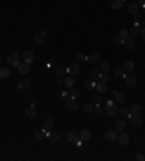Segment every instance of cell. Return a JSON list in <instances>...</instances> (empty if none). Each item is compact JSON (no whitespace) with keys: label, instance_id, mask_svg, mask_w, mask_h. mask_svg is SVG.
Returning a JSON list of instances; mask_svg holds the SVG:
<instances>
[{"label":"cell","instance_id":"6da1fadb","mask_svg":"<svg viewBox=\"0 0 145 161\" xmlns=\"http://www.w3.org/2000/svg\"><path fill=\"white\" fill-rule=\"evenodd\" d=\"M104 110H106V113H107V116H110V118H113V116H116L118 115V106H116V102H112L109 97H107V100H106V106H104Z\"/></svg>","mask_w":145,"mask_h":161},{"label":"cell","instance_id":"7a4b0ae2","mask_svg":"<svg viewBox=\"0 0 145 161\" xmlns=\"http://www.w3.org/2000/svg\"><path fill=\"white\" fill-rule=\"evenodd\" d=\"M22 60H23V63H26V64L34 63V60H35V52L31 51V50H26V51L23 52V55H22Z\"/></svg>","mask_w":145,"mask_h":161},{"label":"cell","instance_id":"3957f363","mask_svg":"<svg viewBox=\"0 0 145 161\" xmlns=\"http://www.w3.org/2000/svg\"><path fill=\"white\" fill-rule=\"evenodd\" d=\"M8 63H9L10 65H13V67H19V64H21V55L16 54V52L10 54L9 58H8Z\"/></svg>","mask_w":145,"mask_h":161},{"label":"cell","instance_id":"277c9868","mask_svg":"<svg viewBox=\"0 0 145 161\" xmlns=\"http://www.w3.org/2000/svg\"><path fill=\"white\" fill-rule=\"evenodd\" d=\"M34 39H35V42H36L38 45H45V44H47V35H45V32H38V34H35V35H34Z\"/></svg>","mask_w":145,"mask_h":161},{"label":"cell","instance_id":"5b68a950","mask_svg":"<svg viewBox=\"0 0 145 161\" xmlns=\"http://www.w3.org/2000/svg\"><path fill=\"white\" fill-rule=\"evenodd\" d=\"M68 73L71 76H77L80 73V63L78 61H71V64L68 67Z\"/></svg>","mask_w":145,"mask_h":161},{"label":"cell","instance_id":"8992f818","mask_svg":"<svg viewBox=\"0 0 145 161\" xmlns=\"http://www.w3.org/2000/svg\"><path fill=\"white\" fill-rule=\"evenodd\" d=\"M123 80H125V84H126L128 87H133V86L136 84V77H135L133 74H126V76L123 77Z\"/></svg>","mask_w":145,"mask_h":161},{"label":"cell","instance_id":"52a82bcc","mask_svg":"<svg viewBox=\"0 0 145 161\" xmlns=\"http://www.w3.org/2000/svg\"><path fill=\"white\" fill-rule=\"evenodd\" d=\"M123 45H125V48H126L128 51H132V50L135 48V39H133L132 36H128V38L123 41Z\"/></svg>","mask_w":145,"mask_h":161},{"label":"cell","instance_id":"ba28073f","mask_svg":"<svg viewBox=\"0 0 145 161\" xmlns=\"http://www.w3.org/2000/svg\"><path fill=\"white\" fill-rule=\"evenodd\" d=\"M67 138H68V141H70V142H74V144H78V145L81 144V139H80V136H78L76 132H73V131L67 133Z\"/></svg>","mask_w":145,"mask_h":161},{"label":"cell","instance_id":"9c48e42d","mask_svg":"<svg viewBox=\"0 0 145 161\" xmlns=\"http://www.w3.org/2000/svg\"><path fill=\"white\" fill-rule=\"evenodd\" d=\"M129 35H131L132 38L139 36V35H141V28H139V25H133V26H131V29H129Z\"/></svg>","mask_w":145,"mask_h":161},{"label":"cell","instance_id":"30bf717a","mask_svg":"<svg viewBox=\"0 0 145 161\" xmlns=\"http://www.w3.org/2000/svg\"><path fill=\"white\" fill-rule=\"evenodd\" d=\"M96 90H97L100 94L107 93V83H104V81H99V83L96 84Z\"/></svg>","mask_w":145,"mask_h":161},{"label":"cell","instance_id":"8fae6325","mask_svg":"<svg viewBox=\"0 0 145 161\" xmlns=\"http://www.w3.org/2000/svg\"><path fill=\"white\" fill-rule=\"evenodd\" d=\"M113 99H115L116 103H120V105L125 102V96H123V93H122V92H118V90L113 92Z\"/></svg>","mask_w":145,"mask_h":161},{"label":"cell","instance_id":"7c38bea8","mask_svg":"<svg viewBox=\"0 0 145 161\" xmlns=\"http://www.w3.org/2000/svg\"><path fill=\"white\" fill-rule=\"evenodd\" d=\"M65 105H67V109L71 110V112H76V110L78 109V103L76 102V99H70Z\"/></svg>","mask_w":145,"mask_h":161},{"label":"cell","instance_id":"4fadbf2b","mask_svg":"<svg viewBox=\"0 0 145 161\" xmlns=\"http://www.w3.org/2000/svg\"><path fill=\"white\" fill-rule=\"evenodd\" d=\"M42 128H44V131H49L51 128H54V120L51 118H45L42 122Z\"/></svg>","mask_w":145,"mask_h":161},{"label":"cell","instance_id":"5bb4252c","mask_svg":"<svg viewBox=\"0 0 145 161\" xmlns=\"http://www.w3.org/2000/svg\"><path fill=\"white\" fill-rule=\"evenodd\" d=\"M67 73H68V68H67V67H64V65L55 67V74H57V77H63V76H65Z\"/></svg>","mask_w":145,"mask_h":161},{"label":"cell","instance_id":"9a60e30c","mask_svg":"<svg viewBox=\"0 0 145 161\" xmlns=\"http://www.w3.org/2000/svg\"><path fill=\"white\" fill-rule=\"evenodd\" d=\"M87 61L91 64V65H96L97 63H100V55L99 54H91L87 57Z\"/></svg>","mask_w":145,"mask_h":161},{"label":"cell","instance_id":"2e32d148","mask_svg":"<svg viewBox=\"0 0 145 161\" xmlns=\"http://www.w3.org/2000/svg\"><path fill=\"white\" fill-rule=\"evenodd\" d=\"M18 70H19V71H21V74H23V76H26V74L31 71L29 64H26V63H21V64H19V67H18Z\"/></svg>","mask_w":145,"mask_h":161},{"label":"cell","instance_id":"e0dca14e","mask_svg":"<svg viewBox=\"0 0 145 161\" xmlns=\"http://www.w3.org/2000/svg\"><path fill=\"white\" fill-rule=\"evenodd\" d=\"M26 116L29 118V119H34V118H36V115H38V112H36V109H35V106H29L28 109H26Z\"/></svg>","mask_w":145,"mask_h":161},{"label":"cell","instance_id":"ac0fdd59","mask_svg":"<svg viewBox=\"0 0 145 161\" xmlns=\"http://www.w3.org/2000/svg\"><path fill=\"white\" fill-rule=\"evenodd\" d=\"M115 129L119 131V132H123V131L126 129V122H125L123 119H119V120L115 123Z\"/></svg>","mask_w":145,"mask_h":161},{"label":"cell","instance_id":"d6986e66","mask_svg":"<svg viewBox=\"0 0 145 161\" xmlns=\"http://www.w3.org/2000/svg\"><path fill=\"white\" fill-rule=\"evenodd\" d=\"M47 138L49 139V142H54V144L60 141V135H58L57 132H49V131H48V132H47Z\"/></svg>","mask_w":145,"mask_h":161},{"label":"cell","instance_id":"ffe728a7","mask_svg":"<svg viewBox=\"0 0 145 161\" xmlns=\"http://www.w3.org/2000/svg\"><path fill=\"white\" fill-rule=\"evenodd\" d=\"M31 84H32V81L26 77V78H23V80H21V83H19V89H22V90H26V89H29L31 87Z\"/></svg>","mask_w":145,"mask_h":161},{"label":"cell","instance_id":"44dd1931","mask_svg":"<svg viewBox=\"0 0 145 161\" xmlns=\"http://www.w3.org/2000/svg\"><path fill=\"white\" fill-rule=\"evenodd\" d=\"M129 119H131V125H133V126H139L142 123V119L139 115H132Z\"/></svg>","mask_w":145,"mask_h":161},{"label":"cell","instance_id":"7402d4cb","mask_svg":"<svg viewBox=\"0 0 145 161\" xmlns=\"http://www.w3.org/2000/svg\"><path fill=\"white\" fill-rule=\"evenodd\" d=\"M78 136H80V139H81V141H89V139L91 138V132H90L89 129H83V131L80 132V135H78Z\"/></svg>","mask_w":145,"mask_h":161},{"label":"cell","instance_id":"603a6c76","mask_svg":"<svg viewBox=\"0 0 145 161\" xmlns=\"http://www.w3.org/2000/svg\"><path fill=\"white\" fill-rule=\"evenodd\" d=\"M83 86H84V89H86V90L91 92L93 89H96V81H91V80H86V81H83Z\"/></svg>","mask_w":145,"mask_h":161},{"label":"cell","instance_id":"cb8c5ba5","mask_svg":"<svg viewBox=\"0 0 145 161\" xmlns=\"http://www.w3.org/2000/svg\"><path fill=\"white\" fill-rule=\"evenodd\" d=\"M141 112H142V109H141V106H139L138 103L132 105L131 109H129V113H131V115H141Z\"/></svg>","mask_w":145,"mask_h":161},{"label":"cell","instance_id":"d4e9b609","mask_svg":"<svg viewBox=\"0 0 145 161\" xmlns=\"http://www.w3.org/2000/svg\"><path fill=\"white\" fill-rule=\"evenodd\" d=\"M116 138H118V131H116V129H110V131L106 132V139H109V141H115Z\"/></svg>","mask_w":145,"mask_h":161},{"label":"cell","instance_id":"484cf974","mask_svg":"<svg viewBox=\"0 0 145 161\" xmlns=\"http://www.w3.org/2000/svg\"><path fill=\"white\" fill-rule=\"evenodd\" d=\"M128 12L133 16V15H136V13H139V8H138V5L136 3H131L129 6H128Z\"/></svg>","mask_w":145,"mask_h":161},{"label":"cell","instance_id":"4316f807","mask_svg":"<svg viewBox=\"0 0 145 161\" xmlns=\"http://www.w3.org/2000/svg\"><path fill=\"white\" fill-rule=\"evenodd\" d=\"M133 68H135V64H133V61H131V60L125 61V64H123V70H125V71L131 73V71H132Z\"/></svg>","mask_w":145,"mask_h":161},{"label":"cell","instance_id":"83f0119b","mask_svg":"<svg viewBox=\"0 0 145 161\" xmlns=\"http://www.w3.org/2000/svg\"><path fill=\"white\" fill-rule=\"evenodd\" d=\"M10 76V70L8 67H0V78H8Z\"/></svg>","mask_w":145,"mask_h":161},{"label":"cell","instance_id":"f1b7e54d","mask_svg":"<svg viewBox=\"0 0 145 161\" xmlns=\"http://www.w3.org/2000/svg\"><path fill=\"white\" fill-rule=\"evenodd\" d=\"M64 84L67 86V87H73L74 86V76H67L65 78H64Z\"/></svg>","mask_w":145,"mask_h":161},{"label":"cell","instance_id":"f546056e","mask_svg":"<svg viewBox=\"0 0 145 161\" xmlns=\"http://www.w3.org/2000/svg\"><path fill=\"white\" fill-rule=\"evenodd\" d=\"M116 139L119 141V144H120V145H126V144L129 142V138H128V135H125V133L119 135V138H116Z\"/></svg>","mask_w":145,"mask_h":161},{"label":"cell","instance_id":"4dcf8cb0","mask_svg":"<svg viewBox=\"0 0 145 161\" xmlns=\"http://www.w3.org/2000/svg\"><path fill=\"white\" fill-rule=\"evenodd\" d=\"M47 138V133H45V131L42 129V131H38L36 133H35V139L36 141H42V139H45Z\"/></svg>","mask_w":145,"mask_h":161},{"label":"cell","instance_id":"1f68e13d","mask_svg":"<svg viewBox=\"0 0 145 161\" xmlns=\"http://www.w3.org/2000/svg\"><path fill=\"white\" fill-rule=\"evenodd\" d=\"M118 36H119V39L123 42L128 36H129V32L128 31H125V29H122V31H119V34H118Z\"/></svg>","mask_w":145,"mask_h":161},{"label":"cell","instance_id":"d6a6232c","mask_svg":"<svg viewBox=\"0 0 145 161\" xmlns=\"http://www.w3.org/2000/svg\"><path fill=\"white\" fill-rule=\"evenodd\" d=\"M89 77H90L91 80H97V78L100 77V71H99V70H91V71L89 73Z\"/></svg>","mask_w":145,"mask_h":161},{"label":"cell","instance_id":"836d02e7","mask_svg":"<svg viewBox=\"0 0 145 161\" xmlns=\"http://www.w3.org/2000/svg\"><path fill=\"white\" fill-rule=\"evenodd\" d=\"M109 68H110V65H109L107 61H103V63L100 64V71H102V73H107Z\"/></svg>","mask_w":145,"mask_h":161},{"label":"cell","instance_id":"e575fe53","mask_svg":"<svg viewBox=\"0 0 145 161\" xmlns=\"http://www.w3.org/2000/svg\"><path fill=\"white\" fill-rule=\"evenodd\" d=\"M112 8L116 9V10H119L122 8V0H112Z\"/></svg>","mask_w":145,"mask_h":161},{"label":"cell","instance_id":"d590c367","mask_svg":"<svg viewBox=\"0 0 145 161\" xmlns=\"http://www.w3.org/2000/svg\"><path fill=\"white\" fill-rule=\"evenodd\" d=\"M70 94H71V99H77V97L80 96V89H77V87H73V90L70 92Z\"/></svg>","mask_w":145,"mask_h":161},{"label":"cell","instance_id":"8d00e7d4","mask_svg":"<svg viewBox=\"0 0 145 161\" xmlns=\"http://www.w3.org/2000/svg\"><path fill=\"white\" fill-rule=\"evenodd\" d=\"M70 99H71V94H70L68 92H63V93H61V100H63L64 103H67Z\"/></svg>","mask_w":145,"mask_h":161},{"label":"cell","instance_id":"74e56055","mask_svg":"<svg viewBox=\"0 0 145 161\" xmlns=\"http://www.w3.org/2000/svg\"><path fill=\"white\" fill-rule=\"evenodd\" d=\"M93 103H94V105H100V103H102V94H100V93L93 94Z\"/></svg>","mask_w":145,"mask_h":161},{"label":"cell","instance_id":"f35d334b","mask_svg":"<svg viewBox=\"0 0 145 161\" xmlns=\"http://www.w3.org/2000/svg\"><path fill=\"white\" fill-rule=\"evenodd\" d=\"M120 116H122V118H131L132 115L129 113V109H128V107H123V109H120Z\"/></svg>","mask_w":145,"mask_h":161},{"label":"cell","instance_id":"ab89813d","mask_svg":"<svg viewBox=\"0 0 145 161\" xmlns=\"http://www.w3.org/2000/svg\"><path fill=\"white\" fill-rule=\"evenodd\" d=\"M57 64V55H51L49 60H48V67H52Z\"/></svg>","mask_w":145,"mask_h":161},{"label":"cell","instance_id":"60d3db41","mask_svg":"<svg viewBox=\"0 0 145 161\" xmlns=\"http://www.w3.org/2000/svg\"><path fill=\"white\" fill-rule=\"evenodd\" d=\"M115 76H116L118 78H123V77L126 76V73H125V70H119V68H118V70L115 71Z\"/></svg>","mask_w":145,"mask_h":161},{"label":"cell","instance_id":"b9f144b4","mask_svg":"<svg viewBox=\"0 0 145 161\" xmlns=\"http://www.w3.org/2000/svg\"><path fill=\"white\" fill-rule=\"evenodd\" d=\"M84 112H86V113H93V112H94L93 105H84Z\"/></svg>","mask_w":145,"mask_h":161},{"label":"cell","instance_id":"7bdbcfd3","mask_svg":"<svg viewBox=\"0 0 145 161\" xmlns=\"http://www.w3.org/2000/svg\"><path fill=\"white\" fill-rule=\"evenodd\" d=\"M86 60H87V57L84 54H77V57H76V61H78V63H83Z\"/></svg>","mask_w":145,"mask_h":161},{"label":"cell","instance_id":"ee69618b","mask_svg":"<svg viewBox=\"0 0 145 161\" xmlns=\"http://www.w3.org/2000/svg\"><path fill=\"white\" fill-rule=\"evenodd\" d=\"M133 19H135V25H139V22H141V19H142V15H141V13H136V15H133Z\"/></svg>","mask_w":145,"mask_h":161},{"label":"cell","instance_id":"f6af8a7d","mask_svg":"<svg viewBox=\"0 0 145 161\" xmlns=\"http://www.w3.org/2000/svg\"><path fill=\"white\" fill-rule=\"evenodd\" d=\"M100 81H104V83H107L109 81V77H107V73H103V74H100Z\"/></svg>","mask_w":145,"mask_h":161},{"label":"cell","instance_id":"bcb514c9","mask_svg":"<svg viewBox=\"0 0 145 161\" xmlns=\"http://www.w3.org/2000/svg\"><path fill=\"white\" fill-rule=\"evenodd\" d=\"M94 112H96L97 115H100V113L103 112V107H102L100 105H96V107H94Z\"/></svg>","mask_w":145,"mask_h":161},{"label":"cell","instance_id":"7dc6e473","mask_svg":"<svg viewBox=\"0 0 145 161\" xmlns=\"http://www.w3.org/2000/svg\"><path fill=\"white\" fill-rule=\"evenodd\" d=\"M138 8H145V0H136Z\"/></svg>","mask_w":145,"mask_h":161},{"label":"cell","instance_id":"c3c4849f","mask_svg":"<svg viewBox=\"0 0 145 161\" xmlns=\"http://www.w3.org/2000/svg\"><path fill=\"white\" fill-rule=\"evenodd\" d=\"M113 44H115V45H120V44H122V41L119 39V36H115V38H113Z\"/></svg>","mask_w":145,"mask_h":161},{"label":"cell","instance_id":"681fc988","mask_svg":"<svg viewBox=\"0 0 145 161\" xmlns=\"http://www.w3.org/2000/svg\"><path fill=\"white\" fill-rule=\"evenodd\" d=\"M36 103H38V99L34 96V97L31 99V106H36Z\"/></svg>","mask_w":145,"mask_h":161},{"label":"cell","instance_id":"f907efd6","mask_svg":"<svg viewBox=\"0 0 145 161\" xmlns=\"http://www.w3.org/2000/svg\"><path fill=\"white\" fill-rule=\"evenodd\" d=\"M136 160H139V161H144V160H145V157H144L142 154H138V155H136Z\"/></svg>","mask_w":145,"mask_h":161},{"label":"cell","instance_id":"816d5d0a","mask_svg":"<svg viewBox=\"0 0 145 161\" xmlns=\"http://www.w3.org/2000/svg\"><path fill=\"white\" fill-rule=\"evenodd\" d=\"M139 36H142V39L145 41V28H144V29H141V35H139Z\"/></svg>","mask_w":145,"mask_h":161},{"label":"cell","instance_id":"f5cc1de1","mask_svg":"<svg viewBox=\"0 0 145 161\" xmlns=\"http://www.w3.org/2000/svg\"><path fill=\"white\" fill-rule=\"evenodd\" d=\"M55 81H57V84H61V83H64V80H61V77H58Z\"/></svg>","mask_w":145,"mask_h":161},{"label":"cell","instance_id":"db71d44e","mask_svg":"<svg viewBox=\"0 0 145 161\" xmlns=\"http://www.w3.org/2000/svg\"><path fill=\"white\" fill-rule=\"evenodd\" d=\"M144 15H145V8H144Z\"/></svg>","mask_w":145,"mask_h":161},{"label":"cell","instance_id":"11a10c76","mask_svg":"<svg viewBox=\"0 0 145 161\" xmlns=\"http://www.w3.org/2000/svg\"><path fill=\"white\" fill-rule=\"evenodd\" d=\"M0 64H2V58H0Z\"/></svg>","mask_w":145,"mask_h":161},{"label":"cell","instance_id":"9f6ffc18","mask_svg":"<svg viewBox=\"0 0 145 161\" xmlns=\"http://www.w3.org/2000/svg\"><path fill=\"white\" fill-rule=\"evenodd\" d=\"M144 26H145V21H144Z\"/></svg>","mask_w":145,"mask_h":161},{"label":"cell","instance_id":"6f0895ef","mask_svg":"<svg viewBox=\"0 0 145 161\" xmlns=\"http://www.w3.org/2000/svg\"><path fill=\"white\" fill-rule=\"evenodd\" d=\"M123 2H125V0H122V3H123Z\"/></svg>","mask_w":145,"mask_h":161},{"label":"cell","instance_id":"680465c9","mask_svg":"<svg viewBox=\"0 0 145 161\" xmlns=\"http://www.w3.org/2000/svg\"><path fill=\"white\" fill-rule=\"evenodd\" d=\"M144 68H145V67H144Z\"/></svg>","mask_w":145,"mask_h":161}]
</instances>
